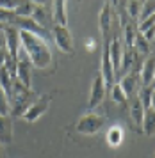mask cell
Returning <instances> with one entry per match:
<instances>
[{
  "mask_svg": "<svg viewBox=\"0 0 155 158\" xmlns=\"http://www.w3.org/2000/svg\"><path fill=\"white\" fill-rule=\"evenodd\" d=\"M20 43L29 60L38 69H46L52 64V52L46 39L27 30H20Z\"/></svg>",
  "mask_w": 155,
  "mask_h": 158,
  "instance_id": "obj_1",
  "label": "cell"
},
{
  "mask_svg": "<svg viewBox=\"0 0 155 158\" xmlns=\"http://www.w3.org/2000/svg\"><path fill=\"white\" fill-rule=\"evenodd\" d=\"M34 100H36V94L32 93V89H27L18 78H14L13 94L9 98V101H11V114L14 117H21L23 112L34 103Z\"/></svg>",
  "mask_w": 155,
  "mask_h": 158,
  "instance_id": "obj_2",
  "label": "cell"
},
{
  "mask_svg": "<svg viewBox=\"0 0 155 158\" xmlns=\"http://www.w3.org/2000/svg\"><path fill=\"white\" fill-rule=\"evenodd\" d=\"M104 123H105V115H100L96 112H86L78 117L77 124H75V130H77L78 133H82V135H95V133H98L102 126H104Z\"/></svg>",
  "mask_w": 155,
  "mask_h": 158,
  "instance_id": "obj_3",
  "label": "cell"
},
{
  "mask_svg": "<svg viewBox=\"0 0 155 158\" xmlns=\"http://www.w3.org/2000/svg\"><path fill=\"white\" fill-rule=\"evenodd\" d=\"M52 37L55 41L57 48L66 53V55H71L73 53V37H71V32L68 29V25H59V23L54 22L52 25Z\"/></svg>",
  "mask_w": 155,
  "mask_h": 158,
  "instance_id": "obj_4",
  "label": "cell"
},
{
  "mask_svg": "<svg viewBox=\"0 0 155 158\" xmlns=\"http://www.w3.org/2000/svg\"><path fill=\"white\" fill-rule=\"evenodd\" d=\"M100 75L105 82V87L111 89V87L116 84V71H114L113 60H111V55H109V41L104 43L102 46V62H100Z\"/></svg>",
  "mask_w": 155,
  "mask_h": 158,
  "instance_id": "obj_5",
  "label": "cell"
},
{
  "mask_svg": "<svg viewBox=\"0 0 155 158\" xmlns=\"http://www.w3.org/2000/svg\"><path fill=\"white\" fill-rule=\"evenodd\" d=\"M48 107H50V96H48V94L39 96V98H36L34 103H32V105L23 112L21 117H23L27 123H34V121H38V119L46 112V110H48Z\"/></svg>",
  "mask_w": 155,
  "mask_h": 158,
  "instance_id": "obj_6",
  "label": "cell"
},
{
  "mask_svg": "<svg viewBox=\"0 0 155 158\" xmlns=\"http://www.w3.org/2000/svg\"><path fill=\"white\" fill-rule=\"evenodd\" d=\"M105 93H107V87L105 82L102 78V75L95 77L91 84V93H89V101H87V108L89 110H95L96 107L102 105V101L105 100Z\"/></svg>",
  "mask_w": 155,
  "mask_h": 158,
  "instance_id": "obj_7",
  "label": "cell"
},
{
  "mask_svg": "<svg viewBox=\"0 0 155 158\" xmlns=\"http://www.w3.org/2000/svg\"><path fill=\"white\" fill-rule=\"evenodd\" d=\"M6 48L9 52V55L18 60V53H20V48H21V43H20V29H16L14 25H7L6 30Z\"/></svg>",
  "mask_w": 155,
  "mask_h": 158,
  "instance_id": "obj_8",
  "label": "cell"
},
{
  "mask_svg": "<svg viewBox=\"0 0 155 158\" xmlns=\"http://www.w3.org/2000/svg\"><path fill=\"white\" fill-rule=\"evenodd\" d=\"M16 78L27 89H30V85H32V62L29 60L27 55L18 57V60H16Z\"/></svg>",
  "mask_w": 155,
  "mask_h": 158,
  "instance_id": "obj_9",
  "label": "cell"
},
{
  "mask_svg": "<svg viewBox=\"0 0 155 158\" xmlns=\"http://www.w3.org/2000/svg\"><path fill=\"white\" fill-rule=\"evenodd\" d=\"M13 25L16 27V29L27 30V32H32V34H36V36H41V37L46 39L45 27H41V25L36 22L32 16H16V18H14V22H13Z\"/></svg>",
  "mask_w": 155,
  "mask_h": 158,
  "instance_id": "obj_10",
  "label": "cell"
},
{
  "mask_svg": "<svg viewBox=\"0 0 155 158\" xmlns=\"http://www.w3.org/2000/svg\"><path fill=\"white\" fill-rule=\"evenodd\" d=\"M98 25H100L102 37H104V43L111 41L109 32H111V25H113V9H111V4H109V2H104V6H102V9H100Z\"/></svg>",
  "mask_w": 155,
  "mask_h": 158,
  "instance_id": "obj_11",
  "label": "cell"
},
{
  "mask_svg": "<svg viewBox=\"0 0 155 158\" xmlns=\"http://www.w3.org/2000/svg\"><path fill=\"white\" fill-rule=\"evenodd\" d=\"M120 87L123 89V93H125V96L127 98H132L134 94H137V91H139V84H141V80H139V73H127V75H123L120 78Z\"/></svg>",
  "mask_w": 155,
  "mask_h": 158,
  "instance_id": "obj_12",
  "label": "cell"
},
{
  "mask_svg": "<svg viewBox=\"0 0 155 158\" xmlns=\"http://www.w3.org/2000/svg\"><path fill=\"white\" fill-rule=\"evenodd\" d=\"M123 52H125V46H123L120 37H114V39L109 41V55H111V60H113V66H114V71L116 73L120 69L121 59H123Z\"/></svg>",
  "mask_w": 155,
  "mask_h": 158,
  "instance_id": "obj_13",
  "label": "cell"
},
{
  "mask_svg": "<svg viewBox=\"0 0 155 158\" xmlns=\"http://www.w3.org/2000/svg\"><path fill=\"white\" fill-rule=\"evenodd\" d=\"M155 78V57L150 55L141 66V73H139V80L141 85H152Z\"/></svg>",
  "mask_w": 155,
  "mask_h": 158,
  "instance_id": "obj_14",
  "label": "cell"
},
{
  "mask_svg": "<svg viewBox=\"0 0 155 158\" xmlns=\"http://www.w3.org/2000/svg\"><path fill=\"white\" fill-rule=\"evenodd\" d=\"M128 110H130V117H132V121L135 123V126H137V128H141L143 117H144V107H143L141 100L137 98V94H134V96L130 98Z\"/></svg>",
  "mask_w": 155,
  "mask_h": 158,
  "instance_id": "obj_15",
  "label": "cell"
},
{
  "mask_svg": "<svg viewBox=\"0 0 155 158\" xmlns=\"http://www.w3.org/2000/svg\"><path fill=\"white\" fill-rule=\"evenodd\" d=\"M13 142V121L9 115H0V144Z\"/></svg>",
  "mask_w": 155,
  "mask_h": 158,
  "instance_id": "obj_16",
  "label": "cell"
},
{
  "mask_svg": "<svg viewBox=\"0 0 155 158\" xmlns=\"http://www.w3.org/2000/svg\"><path fill=\"white\" fill-rule=\"evenodd\" d=\"M52 2H54V22L59 25H68L66 0H52Z\"/></svg>",
  "mask_w": 155,
  "mask_h": 158,
  "instance_id": "obj_17",
  "label": "cell"
},
{
  "mask_svg": "<svg viewBox=\"0 0 155 158\" xmlns=\"http://www.w3.org/2000/svg\"><path fill=\"white\" fill-rule=\"evenodd\" d=\"M141 130H143V133L148 135V137H152L155 133V110L153 108H146V110H144Z\"/></svg>",
  "mask_w": 155,
  "mask_h": 158,
  "instance_id": "obj_18",
  "label": "cell"
},
{
  "mask_svg": "<svg viewBox=\"0 0 155 158\" xmlns=\"http://www.w3.org/2000/svg\"><path fill=\"white\" fill-rule=\"evenodd\" d=\"M14 75H11L9 73V69H7L6 66L4 68H0V87L4 89V93L11 98V94H13V82H14Z\"/></svg>",
  "mask_w": 155,
  "mask_h": 158,
  "instance_id": "obj_19",
  "label": "cell"
},
{
  "mask_svg": "<svg viewBox=\"0 0 155 158\" xmlns=\"http://www.w3.org/2000/svg\"><path fill=\"white\" fill-rule=\"evenodd\" d=\"M123 36H125V48H134V41L137 36V25L135 22H130L123 25Z\"/></svg>",
  "mask_w": 155,
  "mask_h": 158,
  "instance_id": "obj_20",
  "label": "cell"
},
{
  "mask_svg": "<svg viewBox=\"0 0 155 158\" xmlns=\"http://www.w3.org/2000/svg\"><path fill=\"white\" fill-rule=\"evenodd\" d=\"M123 137H125L123 128L118 126V124H114V126H111V130L107 131V142H109L111 148H118V146L123 142Z\"/></svg>",
  "mask_w": 155,
  "mask_h": 158,
  "instance_id": "obj_21",
  "label": "cell"
},
{
  "mask_svg": "<svg viewBox=\"0 0 155 158\" xmlns=\"http://www.w3.org/2000/svg\"><path fill=\"white\" fill-rule=\"evenodd\" d=\"M36 11V4L30 0H20L18 6L14 7V15L16 16H32Z\"/></svg>",
  "mask_w": 155,
  "mask_h": 158,
  "instance_id": "obj_22",
  "label": "cell"
},
{
  "mask_svg": "<svg viewBox=\"0 0 155 158\" xmlns=\"http://www.w3.org/2000/svg\"><path fill=\"white\" fill-rule=\"evenodd\" d=\"M150 16H155V0H143L141 6V13H139V18H137V23L146 20Z\"/></svg>",
  "mask_w": 155,
  "mask_h": 158,
  "instance_id": "obj_23",
  "label": "cell"
},
{
  "mask_svg": "<svg viewBox=\"0 0 155 158\" xmlns=\"http://www.w3.org/2000/svg\"><path fill=\"white\" fill-rule=\"evenodd\" d=\"M141 6H143V0H128L127 2L125 9H127V13H128L132 22H137L139 13H141Z\"/></svg>",
  "mask_w": 155,
  "mask_h": 158,
  "instance_id": "obj_24",
  "label": "cell"
},
{
  "mask_svg": "<svg viewBox=\"0 0 155 158\" xmlns=\"http://www.w3.org/2000/svg\"><path fill=\"white\" fill-rule=\"evenodd\" d=\"M150 41H146L144 37H143V34H139L137 32V36H135V41H134V50L139 53V55H146L150 52Z\"/></svg>",
  "mask_w": 155,
  "mask_h": 158,
  "instance_id": "obj_25",
  "label": "cell"
},
{
  "mask_svg": "<svg viewBox=\"0 0 155 158\" xmlns=\"http://www.w3.org/2000/svg\"><path fill=\"white\" fill-rule=\"evenodd\" d=\"M111 96H113V101H116L118 105H123L128 100L127 96H125V93H123V89L120 87V84H114L111 87Z\"/></svg>",
  "mask_w": 155,
  "mask_h": 158,
  "instance_id": "obj_26",
  "label": "cell"
},
{
  "mask_svg": "<svg viewBox=\"0 0 155 158\" xmlns=\"http://www.w3.org/2000/svg\"><path fill=\"white\" fill-rule=\"evenodd\" d=\"M9 114H11V101H9V96L4 93V89L0 87V115Z\"/></svg>",
  "mask_w": 155,
  "mask_h": 158,
  "instance_id": "obj_27",
  "label": "cell"
},
{
  "mask_svg": "<svg viewBox=\"0 0 155 158\" xmlns=\"http://www.w3.org/2000/svg\"><path fill=\"white\" fill-rule=\"evenodd\" d=\"M14 18H16V15H14V11L0 9V22H2V23H6V25H13Z\"/></svg>",
  "mask_w": 155,
  "mask_h": 158,
  "instance_id": "obj_28",
  "label": "cell"
},
{
  "mask_svg": "<svg viewBox=\"0 0 155 158\" xmlns=\"http://www.w3.org/2000/svg\"><path fill=\"white\" fill-rule=\"evenodd\" d=\"M20 0H0V9H7V11H14Z\"/></svg>",
  "mask_w": 155,
  "mask_h": 158,
  "instance_id": "obj_29",
  "label": "cell"
},
{
  "mask_svg": "<svg viewBox=\"0 0 155 158\" xmlns=\"http://www.w3.org/2000/svg\"><path fill=\"white\" fill-rule=\"evenodd\" d=\"M7 55H9L7 48H6V46H0V68H4V66H6Z\"/></svg>",
  "mask_w": 155,
  "mask_h": 158,
  "instance_id": "obj_30",
  "label": "cell"
},
{
  "mask_svg": "<svg viewBox=\"0 0 155 158\" xmlns=\"http://www.w3.org/2000/svg\"><path fill=\"white\" fill-rule=\"evenodd\" d=\"M150 108L155 110V87L152 89V98H150Z\"/></svg>",
  "mask_w": 155,
  "mask_h": 158,
  "instance_id": "obj_31",
  "label": "cell"
},
{
  "mask_svg": "<svg viewBox=\"0 0 155 158\" xmlns=\"http://www.w3.org/2000/svg\"><path fill=\"white\" fill-rule=\"evenodd\" d=\"M107 2H109L111 6H114V7H116V6H120V0H107Z\"/></svg>",
  "mask_w": 155,
  "mask_h": 158,
  "instance_id": "obj_32",
  "label": "cell"
},
{
  "mask_svg": "<svg viewBox=\"0 0 155 158\" xmlns=\"http://www.w3.org/2000/svg\"><path fill=\"white\" fill-rule=\"evenodd\" d=\"M127 2H128V0H120V6H121V7H125V6H127Z\"/></svg>",
  "mask_w": 155,
  "mask_h": 158,
  "instance_id": "obj_33",
  "label": "cell"
},
{
  "mask_svg": "<svg viewBox=\"0 0 155 158\" xmlns=\"http://www.w3.org/2000/svg\"><path fill=\"white\" fill-rule=\"evenodd\" d=\"M6 27H7L6 23H2V22H0V30H6Z\"/></svg>",
  "mask_w": 155,
  "mask_h": 158,
  "instance_id": "obj_34",
  "label": "cell"
},
{
  "mask_svg": "<svg viewBox=\"0 0 155 158\" xmlns=\"http://www.w3.org/2000/svg\"><path fill=\"white\" fill-rule=\"evenodd\" d=\"M2 146V144H0ZM0 158H4V153H2V148H0Z\"/></svg>",
  "mask_w": 155,
  "mask_h": 158,
  "instance_id": "obj_35",
  "label": "cell"
},
{
  "mask_svg": "<svg viewBox=\"0 0 155 158\" xmlns=\"http://www.w3.org/2000/svg\"><path fill=\"white\" fill-rule=\"evenodd\" d=\"M152 44H155V36H153V39H152Z\"/></svg>",
  "mask_w": 155,
  "mask_h": 158,
  "instance_id": "obj_36",
  "label": "cell"
},
{
  "mask_svg": "<svg viewBox=\"0 0 155 158\" xmlns=\"http://www.w3.org/2000/svg\"><path fill=\"white\" fill-rule=\"evenodd\" d=\"M153 84H155V78H153Z\"/></svg>",
  "mask_w": 155,
  "mask_h": 158,
  "instance_id": "obj_37",
  "label": "cell"
},
{
  "mask_svg": "<svg viewBox=\"0 0 155 158\" xmlns=\"http://www.w3.org/2000/svg\"><path fill=\"white\" fill-rule=\"evenodd\" d=\"M0 46H2V43H0Z\"/></svg>",
  "mask_w": 155,
  "mask_h": 158,
  "instance_id": "obj_38",
  "label": "cell"
}]
</instances>
